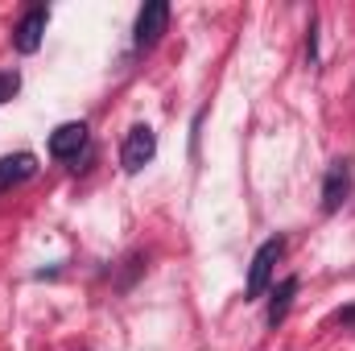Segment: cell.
<instances>
[{
	"label": "cell",
	"instance_id": "obj_3",
	"mask_svg": "<svg viewBox=\"0 0 355 351\" xmlns=\"http://www.w3.org/2000/svg\"><path fill=\"white\" fill-rule=\"evenodd\" d=\"M166 25H170V4H166V0H149V4L137 12V29H132L137 50L157 46V37L166 33Z\"/></svg>",
	"mask_w": 355,
	"mask_h": 351
},
{
	"label": "cell",
	"instance_id": "obj_5",
	"mask_svg": "<svg viewBox=\"0 0 355 351\" xmlns=\"http://www.w3.org/2000/svg\"><path fill=\"white\" fill-rule=\"evenodd\" d=\"M46 21H50V8H46V4H33V8L17 21V29H12V46H17L21 54H33V50L42 46V37H46Z\"/></svg>",
	"mask_w": 355,
	"mask_h": 351
},
{
	"label": "cell",
	"instance_id": "obj_8",
	"mask_svg": "<svg viewBox=\"0 0 355 351\" xmlns=\"http://www.w3.org/2000/svg\"><path fill=\"white\" fill-rule=\"evenodd\" d=\"M293 293H297V277H285V281L277 285L272 302H268V327L285 323V314H289V306H293Z\"/></svg>",
	"mask_w": 355,
	"mask_h": 351
},
{
	"label": "cell",
	"instance_id": "obj_10",
	"mask_svg": "<svg viewBox=\"0 0 355 351\" xmlns=\"http://www.w3.org/2000/svg\"><path fill=\"white\" fill-rule=\"evenodd\" d=\"M306 58L318 62V25L314 21H310V33H306Z\"/></svg>",
	"mask_w": 355,
	"mask_h": 351
},
{
	"label": "cell",
	"instance_id": "obj_4",
	"mask_svg": "<svg viewBox=\"0 0 355 351\" xmlns=\"http://www.w3.org/2000/svg\"><path fill=\"white\" fill-rule=\"evenodd\" d=\"M83 149H87V124H83V120L58 124V128L50 132V157H58V162H79Z\"/></svg>",
	"mask_w": 355,
	"mask_h": 351
},
{
	"label": "cell",
	"instance_id": "obj_1",
	"mask_svg": "<svg viewBox=\"0 0 355 351\" xmlns=\"http://www.w3.org/2000/svg\"><path fill=\"white\" fill-rule=\"evenodd\" d=\"M281 252H285V240L281 236H272V240H265L261 248H257V257H252V264H248V281H244V298L248 302H261L268 289V281H272V268H277V261H281Z\"/></svg>",
	"mask_w": 355,
	"mask_h": 351
},
{
	"label": "cell",
	"instance_id": "obj_7",
	"mask_svg": "<svg viewBox=\"0 0 355 351\" xmlns=\"http://www.w3.org/2000/svg\"><path fill=\"white\" fill-rule=\"evenodd\" d=\"M33 170H37V162H33L29 153H17V157H0V190H8V186H17V182L33 178Z\"/></svg>",
	"mask_w": 355,
	"mask_h": 351
},
{
	"label": "cell",
	"instance_id": "obj_2",
	"mask_svg": "<svg viewBox=\"0 0 355 351\" xmlns=\"http://www.w3.org/2000/svg\"><path fill=\"white\" fill-rule=\"evenodd\" d=\"M153 157H157V132H153L149 124L128 128V137H124V145H120V166H124L128 174H141Z\"/></svg>",
	"mask_w": 355,
	"mask_h": 351
},
{
	"label": "cell",
	"instance_id": "obj_11",
	"mask_svg": "<svg viewBox=\"0 0 355 351\" xmlns=\"http://www.w3.org/2000/svg\"><path fill=\"white\" fill-rule=\"evenodd\" d=\"M335 323H343V327H352V323H355V306H347V310H339V314H335Z\"/></svg>",
	"mask_w": 355,
	"mask_h": 351
},
{
	"label": "cell",
	"instance_id": "obj_6",
	"mask_svg": "<svg viewBox=\"0 0 355 351\" xmlns=\"http://www.w3.org/2000/svg\"><path fill=\"white\" fill-rule=\"evenodd\" d=\"M352 162L343 157V162H331V170H327V182H322V211L327 215H335L339 207H343V198L352 194Z\"/></svg>",
	"mask_w": 355,
	"mask_h": 351
},
{
	"label": "cell",
	"instance_id": "obj_9",
	"mask_svg": "<svg viewBox=\"0 0 355 351\" xmlns=\"http://www.w3.org/2000/svg\"><path fill=\"white\" fill-rule=\"evenodd\" d=\"M17 87H21V79H17V75H0V103H4V99H12Z\"/></svg>",
	"mask_w": 355,
	"mask_h": 351
}]
</instances>
